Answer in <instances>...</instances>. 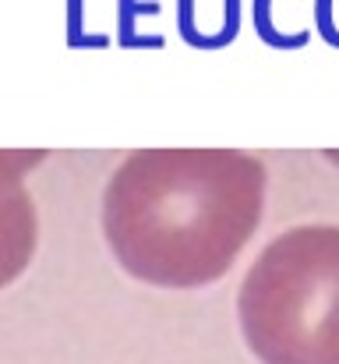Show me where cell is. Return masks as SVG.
I'll list each match as a JSON object with an SVG mask.
<instances>
[{
    "label": "cell",
    "instance_id": "cell-1",
    "mask_svg": "<svg viewBox=\"0 0 339 364\" xmlns=\"http://www.w3.org/2000/svg\"><path fill=\"white\" fill-rule=\"evenodd\" d=\"M265 166L237 149L131 152L107 184L103 230L113 258L152 287H209L254 237Z\"/></svg>",
    "mask_w": 339,
    "mask_h": 364
},
{
    "label": "cell",
    "instance_id": "cell-2",
    "mask_svg": "<svg viewBox=\"0 0 339 364\" xmlns=\"http://www.w3.org/2000/svg\"><path fill=\"white\" fill-rule=\"evenodd\" d=\"M262 364H339V227H294L254 258L237 294Z\"/></svg>",
    "mask_w": 339,
    "mask_h": 364
},
{
    "label": "cell",
    "instance_id": "cell-3",
    "mask_svg": "<svg viewBox=\"0 0 339 364\" xmlns=\"http://www.w3.org/2000/svg\"><path fill=\"white\" fill-rule=\"evenodd\" d=\"M43 159V149H0V287L14 283L36 255V205L25 173Z\"/></svg>",
    "mask_w": 339,
    "mask_h": 364
},
{
    "label": "cell",
    "instance_id": "cell-4",
    "mask_svg": "<svg viewBox=\"0 0 339 364\" xmlns=\"http://www.w3.org/2000/svg\"><path fill=\"white\" fill-rule=\"evenodd\" d=\"M304 7H308V0H254L258 36L272 46H283V50L308 43Z\"/></svg>",
    "mask_w": 339,
    "mask_h": 364
},
{
    "label": "cell",
    "instance_id": "cell-5",
    "mask_svg": "<svg viewBox=\"0 0 339 364\" xmlns=\"http://www.w3.org/2000/svg\"><path fill=\"white\" fill-rule=\"evenodd\" d=\"M311 18L322 39L329 46H339V0H311Z\"/></svg>",
    "mask_w": 339,
    "mask_h": 364
}]
</instances>
